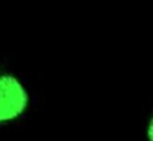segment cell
<instances>
[{
    "mask_svg": "<svg viewBox=\"0 0 153 141\" xmlns=\"http://www.w3.org/2000/svg\"><path fill=\"white\" fill-rule=\"evenodd\" d=\"M29 106V93L17 76L0 73V126L20 119Z\"/></svg>",
    "mask_w": 153,
    "mask_h": 141,
    "instance_id": "obj_1",
    "label": "cell"
},
{
    "mask_svg": "<svg viewBox=\"0 0 153 141\" xmlns=\"http://www.w3.org/2000/svg\"><path fill=\"white\" fill-rule=\"evenodd\" d=\"M146 137H147L149 141H153V114L150 115L147 126H146Z\"/></svg>",
    "mask_w": 153,
    "mask_h": 141,
    "instance_id": "obj_2",
    "label": "cell"
}]
</instances>
